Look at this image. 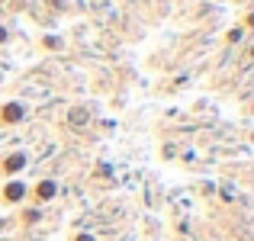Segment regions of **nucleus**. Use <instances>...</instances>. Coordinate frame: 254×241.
<instances>
[{
    "instance_id": "1",
    "label": "nucleus",
    "mask_w": 254,
    "mask_h": 241,
    "mask_svg": "<svg viewBox=\"0 0 254 241\" xmlns=\"http://www.w3.org/2000/svg\"><path fill=\"white\" fill-rule=\"evenodd\" d=\"M77 241H93V238H90V235H81V238H77Z\"/></svg>"
}]
</instances>
